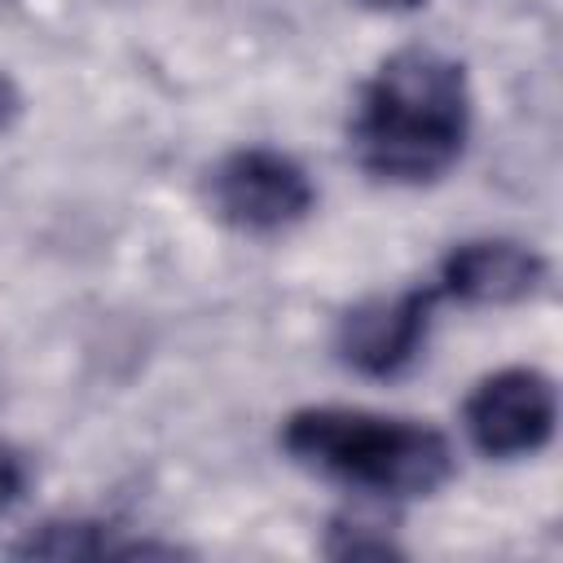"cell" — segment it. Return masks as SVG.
<instances>
[{
  "label": "cell",
  "instance_id": "obj_1",
  "mask_svg": "<svg viewBox=\"0 0 563 563\" xmlns=\"http://www.w3.org/2000/svg\"><path fill=\"white\" fill-rule=\"evenodd\" d=\"M471 88L462 62L440 48H396L369 75L356 119V163L387 185H431L466 150Z\"/></svg>",
  "mask_w": 563,
  "mask_h": 563
},
{
  "label": "cell",
  "instance_id": "obj_2",
  "mask_svg": "<svg viewBox=\"0 0 563 563\" xmlns=\"http://www.w3.org/2000/svg\"><path fill=\"white\" fill-rule=\"evenodd\" d=\"M282 449L317 475L391 501L440 493L457 466L444 431L418 418H387L347 405L295 409L282 422Z\"/></svg>",
  "mask_w": 563,
  "mask_h": 563
},
{
  "label": "cell",
  "instance_id": "obj_3",
  "mask_svg": "<svg viewBox=\"0 0 563 563\" xmlns=\"http://www.w3.org/2000/svg\"><path fill=\"white\" fill-rule=\"evenodd\" d=\"M207 202L216 220H224L229 229L251 238H273L312 216L317 185L290 154L268 145H246L211 167Z\"/></svg>",
  "mask_w": 563,
  "mask_h": 563
},
{
  "label": "cell",
  "instance_id": "obj_4",
  "mask_svg": "<svg viewBox=\"0 0 563 563\" xmlns=\"http://www.w3.org/2000/svg\"><path fill=\"white\" fill-rule=\"evenodd\" d=\"M559 422V391L532 365H506L479 378L462 405V427L484 457H528L541 453Z\"/></svg>",
  "mask_w": 563,
  "mask_h": 563
},
{
  "label": "cell",
  "instance_id": "obj_5",
  "mask_svg": "<svg viewBox=\"0 0 563 563\" xmlns=\"http://www.w3.org/2000/svg\"><path fill=\"white\" fill-rule=\"evenodd\" d=\"M431 308H435V286H409L347 308L334 330L339 361L365 378L405 374L427 343Z\"/></svg>",
  "mask_w": 563,
  "mask_h": 563
},
{
  "label": "cell",
  "instance_id": "obj_6",
  "mask_svg": "<svg viewBox=\"0 0 563 563\" xmlns=\"http://www.w3.org/2000/svg\"><path fill=\"white\" fill-rule=\"evenodd\" d=\"M545 260L515 238H471L440 264V295L471 308H510L541 290Z\"/></svg>",
  "mask_w": 563,
  "mask_h": 563
},
{
  "label": "cell",
  "instance_id": "obj_7",
  "mask_svg": "<svg viewBox=\"0 0 563 563\" xmlns=\"http://www.w3.org/2000/svg\"><path fill=\"white\" fill-rule=\"evenodd\" d=\"M325 554H334V559H391V554H400V545H391V537L378 532V523L339 519V523L330 528Z\"/></svg>",
  "mask_w": 563,
  "mask_h": 563
},
{
  "label": "cell",
  "instance_id": "obj_8",
  "mask_svg": "<svg viewBox=\"0 0 563 563\" xmlns=\"http://www.w3.org/2000/svg\"><path fill=\"white\" fill-rule=\"evenodd\" d=\"M22 488H26V466H22V457L0 440V510H9V506L22 497Z\"/></svg>",
  "mask_w": 563,
  "mask_h": 563
},
{
  "label": "cell",
  "instance_id": "obj_9",
  "mask_svg": "<svg viewBox=\"0 0 563 563\" xmlns=\"http://www.w3.org/2000/svg\"><path fill=\"white\" fill-rule=\"evenodd\" d=\"M18 110H22V97H18V88H13V79L0 70V132L18 119Z\"/></svg>",
  "mask_w": 563,
  "mask_h": 563
},
{
  "label": "cell",
  "instance_id": "obj_10",
  "mask_svg": "<svg viewBox=\"0 0 563 563\" xmlns=\"http://www.w3.org/2000/svg\"><path fill=\"white\" fill-rule=\"evenodd\" d=\"M352 4H361V9H369V13H409V9H418L422 0H352Z\"/></svg>",
  "mask_w": 563,
  "mask_h": 563
}]
</instances>
